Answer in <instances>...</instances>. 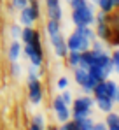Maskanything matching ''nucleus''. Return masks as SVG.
Here are the masks:
<instances>
[{"mask_svg": "<svg viewBox=\"0 0 119 130\" xmlns=\"http://www.w3.org/2000/svg\"><path fill=\"white\" fill-rule=\"evenodd\" d=\"M114 4H116V7H119V0H114Z\"/></svg>", "mask_w": 119, "mask_h": 130, "instance_id": "e433bc0d", "label": "nucleus"}, {"mask_svg": "<svg viewBox=\"0 0 119 130\" xmlns=\"http://www.w3.org/2000/svg\"><path fill=\"white\" fill-rule=\"evenodd\" d=\"M42 72H40V67H35V65H30L28 67V81H33V79H40Z\"/></svg>", "mask_w": 119, "mask_h": 130, "instance_id": "5701e85b", "label": "nucleus"}, {"mask_svg": "<svg viewBox=\"0 0 119 130\" xmlns=\"http://www.w3.org/2000/svg\"><path fill=\"white\" fill-rule=\"evenodd\" d=\"M11 5H12V9H18V11H19V9H23V7L28 5V0H12Z\"/></svg>", "mask_w": 119, "mask_h": 130, "instance_id": "2f4dec72", "label": "nucleus"}, {"mask_svg": "<svg viewBox=\"0 0 119 130\" xmlns=\"http://www.w3.org/2000/svg\"><path fill=\"white\" fill-rule=\"evenodd\" d=\"M11 35H12V39H19V35H21V26L19 25H12V26H11Z\"/></svg>", "mask_w": 119, "mask_h": 130, "instance_id": "473e14b6", "label": "nucleus"}, {"mask_svg": "<svg viewBox=\"0 0 119 130\" xmlns=\"http://www.w3.org/2000/svg\"><path fill=\"white\" fill-rule=\"evenodd\" d=\"M46 7L49 20H56V21L63 20V9L59 5V0H46Z\"/></svg>", "mask_w": 119, "mask_h": 130, "instance_id": "6e6552de", "label": "nucleus"}, {"mask_svg": "<svg viewBox=\"0 0 119 130\" xmlns=\"http://www.w3.org/2000/svg\"><path fill=\"white\" fill-rule=\"evenodd\" d=\"M65 60H67V63L68 67H79L81 65V53L79 51H68L67 53V56H65Z\"/></svg>", "mask_w": 119, "mask_h": 130, "instance_id": "a211bd4d", "label": "nucleus"}, {"mask_svg": "<svg viewBox=\"0 0 119 130\" xmlns=\"http://www.w3.org/2000/svg\"><path fill=\"white\" fill-rule=\"evenodd\" d=\"M116 81H112V79H107V97L109 99H112V95H114V90H116Z\"/></svg>", "mask_w": 119, "mask_h": 130, "instance_id": "c85d7f7f", "label": "nucleus"}, {"mask_svg": "<svg viewBox=\"0 0 119 130\" xmlns=\"http://www.w3.org/2000/svg\"><path fill=\"white\" fill-rule=\"evenodd\" d=\"M72 109H70V118L72 120H81L86 116H91V109L95 106V99L89 95H81L72 100Z\"/></svg>", "mask_w": 119, "mask_h": 130, "instance_id": "f257e3e1", "label": "nucleus"}, {"mask_svg": "<svg viewBox=\"0 0 119 130\" xmlns=\"http://www.w3.org/2000/svg\"><path fill=\"white\" fill-rule=\"evenodd\" d=\"M95 106L102 111V112H110V111H114V102H112V99H109V97H100V99H95Z\"/></svg>", "mask_w": 119, "mask_h": 130, "instance_id": "ddd939ff", "label": "nucleus"}, {"mask_svg": "<svg viewBox=\"0 0 119 130\" xmlns=\"http://www.w3.org/2000/svg\"><path fill=\"white\" fill-rule=\"evenodd\" d=\"M74 121L79 127V130H93V125H95L91 116H86V118H81V120H74Z\"/></svg>", "mask_w": 119, "mask_h": 130, "instance_id": "aec40b11", "label": "nucleus"}, {"mask_svg": "<svg viewBox=\"0 0 119 130\" xmlns=\"http://www.w3.org/2000/svg\"><path fill=\"white\" fill-rule=\"evenodd\" d=\"M49 41H51V46H53L56 56H58V58H65L67 53H68V47H67V41H65V37L61 35V32L56 34V35H51Z\"/></svg>", "mask_w": 119, "mask_h": 130, "instance_id": "0eeeda50", "label": "nucleus"}, {"mask_svg": "<svg viewBox=\"0 0 119 130\" xmlns=\"http://www.w3.org/2000/svg\"><path fill=\"white\" fill-rule=\"evenodd\" d=\"M93 130H109V128H107L105 121H96V123L93 125Z\"/></svg>", "mask_w": 119, "mask_h": 130, "instance_id": "72a5a7b5", "label": "nucleus"}, {"mask_svg": "<svg viewBox=\"0 0 119 130\" xmlns=\"http://www.w3.org/2000/svg\"><path fill=\"white\" fill-rule=\"evenodd\" d=\"M32 123L39 125L40 128H46V120H44V116H42V114H35V116H33V120H32Z\"/></svg>", "mask_w": 119, "mask_h": 130, "instance_id": "7c9ffc66", "label": "nucleus"}, {"mask_svg": "<svg viewBox=\"0 0 119 130\" xmlns=\"http://www.w3.org/2000/svg\"><path fill=\"white\" fill-rule=\"evenodd\" d=\"M96 56H98V53H96V51H93L91 47H89V49H86V51H82V53H81V67L89 69L91 65H95Z\"/></svg>", "mask_w": 119, "mask_h": 130, "instance_id": "9d476101", "label": "nucleus"}, {"mask_svg": "<svg viewBox=\"0 0 119 130\" xmlns=\"http://www.w3.org/2000/svg\"><path fill=\"white\" fill-rule=\"evenodd\" d=\"M96 83H98V79H96L93 74H88L86 81L81 85V88H82V91H84L86 95H91V91H93V88L96 86Z\"/></svg>", "mask_w": 119, "mask_h": 130, "instance_id": "4468645a", "label": "nucleus"}, {"mask_svg": "<svg viewBox=\"0 0 119 130\" xmlns=\"http://www.w3.org/2000/svg\"><path fill=\"white\" fill-rule=\"evenodd\" d=\"M65 41H67V47H68V51H79V53H82V51H86V49L91 47V42H89L84 35H81L77 30H74Z\"/></svg>", "mask_w": 119, "mask_h": 130, "instance_id": "7ed1b4c3", "label": "nucleus"}, {"mask_svg": "<svg viewBox=\"0 0 119 130\" xmlns=\"http://www.w3.org/2000/svg\"><path fill=\"white\" fill-rule=\"evenodd\" d=\"M89 2H93V4H95V2H96V0H89Z\"/></svg>", "mask_w": 119, "mask_h": 130, "instance_id": "4c0bfd02", "label": "nucleus"}, {"mask_svg": "<svg viewBox=\"0 0 119 130\" xmlns=\"http://www.w3.org/2000/svg\"><path fill=\"white\" fill-rule=\"evenodd\" d=\"M109 130H119V121L116 123V125H112V127H107Z\"/></svg>", "mask_w": 119, "mask_h": 130, "instance_id": "c9c22d12", "label": "nucleus"}, {"mask_svg": "<svg viewBox=\"0 0 119 130\" xmlns=\"http://www.w3.org/2000/svg\"><path fill=\"white\" fill-rule=\"evenodd\" d=\"M88 74H89L88 69H84V67H81V65H79V67H74V77H75V83H77L79 86L86 81Z\"/></svg>", "mask_w": 119, "mask_h": 130, "instance_id": "f3484780", "label": "nucleus"}, {"mask_svg": "<svg viewBox=\"0 0 119 130\" xmlns=\"http://www.w3.org/2000/svg\"><path fill=\"white\" fill-rule=\"evenodd\" d=\"M93 99H100V97H107V79L103 81H98L96 86L93 88Z\"/></svg>", "mask_w": 119, "mask_h": 130, "instance_id": "dca6fc26", "label": "nucleus"}, {"mask_svg": "<svg viewBox=\"0 0 119 130\" xmlns=\"http://www.w3.org/2000/svg\"><path fill=\"white\" fill-rule=\"evenodd\" d=\"M75 30L79 32L81 35H84L89 42H93V41L96 39V35H95V28H91V26H75Z\"/></svg>", "mask_w": 119, "mask_h": 130, "instance_id": "6ab92c4d", "label": "nucleus"}, {"mask_svg": "<svg viewBox=\"0 0 119 130\" xmlns=\"http://www.w3.org/2000/svg\"><path fill=\"white\" fill-rule=\"evenodd\" d=\"M33 26H23L21 28V35H19V41L23 44H28L32 41V37H33Z\"/></svg>", "mask_w": 119, "mask_h": 130, "instance_id": "412c9836", "label": "nucleus"}, {"mask_svg": "<svg viewBox=\"0 0 119 130\" xmlns=\"http://www.w3.org/2000/svg\"><path fill=\"white\" fill-rule=\"evenodd\" d=\"M33 23H35V18H33L30 7L26 5V7L19 9V25H23V26H33Z\"/></svg>", "mask_w": 119, "mask_h": 130, "instance_id": "f8f14e48", "label": "nucleus"}, {"mask_svg": "<svg viewBox=\"0 0 119 130\" xmlns=\"http://www.w3.org/2000/svg\"><path fill=\"white\" fill-rule=\"evenodd\" d=\"M59 99L67 104V106H70L72 104V100H74V95H72V91H68V90H63L61 93H59Z\"/></svg>", "mask_w": 119, "mask_h": 130, "instance_id": "393cba45", "label": "nucleus"}, {"mask_svg": "<svg viewBox=\"0 0 119 130\" xmlns=\"http://www.w3.org/2000/svg\"><path fill=\"white\" fill-rule=\"evenodd\" d=\"M23 55L30 60V65L42 67V62H44V51H42V47H35L30 42L23 44Z\"/></svg>", "mask_w": 119, "mask_h": 130, "instance_id": "20e7f679", "label": "nucleus"}, {"mask_svg": "<svg viewBox=\"0 0 119 130\" xmlns=\"http://www.w3.org/2000/svg\"><path fill=\"white\" fill-rule=\"evenodd\" d=\"M56 88H58L59 91H63V90H67L68 88V77H65V76H61L58 81H56Z\"/></svg>", "mask_w": 119, "mask_h": 130, "instance_id": "cd10ccee", "label": "nucleus"}, {"mask_svg": "<svg viewBox=\"0 0 119 130\" xmlns=\"http://www.w3.org/2000/svg\"><path fill=\"white\" fill-rule=\"evenodd\" d=\"M68 2H70V0H68Z\"/></svg>", "mask_w": 119, "mask_h": 130, "instance_id": "58836bf2", "label": "nucleus"}, {"mask_svg": "<svg viewBox=\"0 0 119 130\" xmlns=\"http://www.w3.org/2000/svg\"><path fill=\"white\" fill-rule=\"evenodd\" d=\"M21 55H23V44H19V39H14L9 46V60L18 62Z\"/></svg>", "mask_w": 119, "mask_h": 130, "instance_id": "9b49d317", "label": "nucleus"}, {"mask_svg": "<svg viewBox=\"0 0 119 130\" xmlns=\"http://www.w3.org/2000/svg\"><path fill=\"white\" fill-rule=\"evenodd\" d=\"M53 111H54L56 120H58L59 123H65V121L70 120V106H67V104L59 99V95L53 99Z\"/></svg>", "mask_w": 119, "mask_h": 130, "instance_id": "39448f33", "label": "nucleus"}, {"mask_svg": "<svg viewBox=\"0 0 119 130\" xmlns=\"http://www.w3.org/2000/svg\"><path fill=\"white\" fill-rule=\"evenodd\" d=\"M72 21L75 26H91L95 25V7L93 4H88L81 9L72 11Z\"/></svg>", "mask_w": 119, "mask_h": 130, "instance_id": "f03ea898", "label": "nucleus"}, {"mask_svg": "<svg viewBox=\"0 0 119 130\" xmlns=\"http://www.w3.org/2000/svg\"><path fill=\"white\" fill-rule=\"evenodd\" d=\"M91 49L96 51V53H103V51H105V42L100 41V39H95V41L91 42Z\"/></svg>", "mask_w": 119, "mask_h": 130, "instance_id": "a878e982", "label": "nucleus"}, {"mask_svg": "<svg viewBox=\"0 0 119 130\" xmlns=\"http://www.w3.org/2000/svg\"><path fill=\"white\" fill-rule=\"evenodd\" d=\"M11 72H12L14 77H18V76H21V72H23V67H21L18 62H12V65H11Z\"/></svg>", "mask_w": 119, "mask_h": 130, "instance_id": "c756f323", "label": "nucleus"}, {"mask_svg": "<svg viewBox=\"0 0 119 130\" xmlns=\"http://www.w3.org/2000/svg\"><path fill=\"white\" fill-rule=\"evenodd\" d=\"M46 32H47V35H49V37L59 34V32H61V21H56V20H47V23H46Z\"/></svg>", "mask_w": 119, "mask_h": 130, "instance_id": "2eb2a0df", "label": "nucleus"}, {"mask_svg": "<svg viewBox=\"0 0 119 130\" xmlns=\"http://www.w3.org/2000/svg\"><path fill=\"white\" fill-rule=\"evenodd\" d=\"M68 4H70V7H72V11H75V9H81V7H84V5H88V4H89V0H70Z\"/></svg>", "mask_w": 119, "mask_h": 130, "instance_id": "bb28decb", "label": "nucleus"}, {"mask_svg": "<svg viewBox=\"0 0 119 130\" xmlns=\"http://www.w3.org/2000/svg\"><path fill=\"white\" fill-rule=\"evenodd\" d=\"M95 35H96V39L103 41V42H109V41H110L112 30H110V26L107 25V21L95 23Z\"/></svg>", "mask_w": 119, "mask_h": 130, "instance_id": "1a4fd4ad", "label": "nucleus"}, {"mask_svg": "<svg viewBox=\"0 0 119 130\" xmlns=\"http://www.w3.org/2000/svg\"><path fill=\"white\" fill-rule=\"evenodd\" d=\"M42 97H44V91H42V83H40V79L28 81V100H30L33 106H39L40 102H42Z\"/></svg>", "mask_w": 119, "mask_h": 130, "instance_id": "423d86ee", "label": "nucleus"}, {"mask_svg": "<svg viewBox=\"0 0 119 130\" xmlns=\"http://www.w3.org/2000/svg\"><path fill=\"white\" fill-rule=\"evenodd\" d=\"M117 121H119V114L117 112H114V111L107 112V118H105V125H107V127H112V125H116Z\"/></svg>", "mask_w": 119, "mask_h": 130, "instance_id": "b1692460", "label": "nucleus"}, {"mask_svg": "<svg viewBox=\"0 0 119 130\" xmlns=\"http://www.w3.org/2000/svg\"><path fill=\"white\" fill-rule=\"evenodd\" d=\"M112 102H114V104H119V85H116L114 95H112Z\"/></svg>", "mask_w": 119, "mask_h": 130, "instance_id": "f704fd0d", "label": "nucleus"}, {"mask_svg": "<svg viewBox=\"0 0 119 130\" xmlns=\"http://www.w3.org/2000/svg\"><path fill=\"white\" fill-rule=\"evenodd\" d=\"M110 63H112V70L119 74V47H116L110 53Z\"/></svg>", "mask_w": 119, "mask_h": 130, "instance_id": "4be33fe9", "label": "nucleus"}]
</instances>
